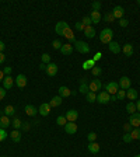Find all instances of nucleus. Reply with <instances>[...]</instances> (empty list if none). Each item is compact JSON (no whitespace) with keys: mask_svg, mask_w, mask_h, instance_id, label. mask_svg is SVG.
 <instances>
[{"mask_svg":"<svg viewBox=\"0 0 140 157\" xmlns=\"http://www.w3.org/2000/svg\"><path fill=\"white\" fill-rule=\"evenodd\" d=\"M87 149H88V152H90V153L97 154L98 152H100V145H98L97 142H90V143H88Z\"/></svg>","mask_w":140,"mask_h":157,"instance_id":"6ab92c4d","label":"nucleus"},{"mask_svg":"<svg viewBox=\"0 0 140 157\" xmlns=\"http://www.w3.org/2000/svg\"><path fill=\"white\" fill-rule=\"evenodd\" d=\"M60 104H62V97L60 96H55L52 100H51V102H49L51 107H59Z\"/></svg>","mask_w":140,"mask_h":157,"instance_id":"c756f323","label":"nucleus"},{"mask_svg":"<svg viewBox=\"0 0 140 157\" xmlns=\"http://www.w3.org/2000/svg\"><path fill=\"white\" fill-rule=\"evenodd\" d=\"M3 73H4V76H10V73H11V68H10V66L4 68L3 69Z\"/></svg>","mask_w":140,"mask_h":157,"instance_id":"3c124183","label":"nucleus"},{"mask_svg":"<svg viewBox=\"0 0 140 157\" xmlns=\"http://www.w3.org/2000/svg\"><path fill=\"white\" fill-rule=\"evenodd\" d=\"M51 108H52V107H51L48 102H44V104L39 105V109H38V112H39L42 117H48L49 112H51Z\"/></svg>","mask_w":140,"mask_h":157,"instance_id":"9b49d317","label":"nucleus"},{"mask_svg":"<svg viewBox=\"0 0 140 157\" xmlns=\"http://www.w3.org/2000/svg\"><path fill=\"white\" fill-rule=\"evenodd\" d=\"M66 28H69L67 23H66V21H59V23L56 24V27H55V31H56V34H59L60 36H63V31Z\"/></svg>","mask_w":140,"mask_h":157,"instance_id":"1a4fd4ad","label":"nucleus"},{"mask_svg":"<svg viewBox=\"0 0 140 157\" xmlns=\"http://www.w3.org/2000/svg\"><path fill=\"white\" fill-rule=\"evenodd\" d=\"M56 124L59 126H64L66 124H67V119H66V117L64 115H59L58 117V119H56Z\"/></svg>","mask_w":140,"mask_h":157,"instance_id":"f704fd0d","label":"nucleus"},{"mask_svg":"<svg viewBox=\"0 0 140 157\" xmlns=\"http://www.w3.org/2000/svg\"><path fill=\"white\" fill-rule=\"evenodd\" d=\"M14 79H13L11 76H4V79H3V89L4 90H10L14 86Z\"/></svg>","mask_w":140,"mask_h":157,"instance_id":"ddd939ff","label":"nucleus"},{"mask_svg":"<svg viewBox=\"0 0 140 157\" xmlns=\"http://www.w3.org/2000/svg\"><path fill=\"white\" fill-rule=\"evenodd\" d=\"M86 100H87L88 102H94V101H97L95 93H92V91H88V93L86 94Z\"/></svg>","mask_w":140,"mask_h":157,"instance_id":"72a5a7b5","label":"nucleus"},{"mask_svg":"<svg viewBox=\"0 0 140 157\" xmlns=\"http://www.w3.org/2000/svg\"><path fill=\"white\" fill-rule=\"evenodd\" d=\"M101 6H102V4H101V2H94V3H92V11H100L101 10Z\"/></svg>","mask_w":140,"mask_h":157,"instance_id":"ea45409f","label":"nucleus"},{"mask_svg":"<svg viewBox=\"0 0 140 157\" xmlns=\"http://www.w3.org/2000/svg\"><path fill=\"white\" fill-rule=\"evenodd\" d=\"M125 14V8L122 6H115L114 10H112V16L115 17V18H122Z\"/></svg>","mask_w":140,"mask_h":157,"instance_id":"dca6fc26","label":"nucleus"},{"mask_svg":"<svg viewBox=\"0 0 140 157\" xmlns=\"http://www.w3.org/2000/svg\"><path fill=\"white\" fill-rule=\"evenodd\" d=\"M135 157H140V154H136V156H135Z\"/></svg>","mask_w":140,"mask_h":157,"instance_id":"0e129e2a","label":"nucleus"},{"mask_svg":"<svg viewBox=\"0 0 140 157\" xmlns=\"http://www.w3.org/2000/svg\"><path fill=\"white\" fill-rule=\"evenodd\" d=\"M58 64L56 63H49V64H46V69H45V72H46V74L48 76H51V77H53V76H56V73H58Z\"/></svg>","mask_w":140,"mask_h":157,"instance_id":"6e6552de","label":"nucleus"},{"mask_svg":"<svg viewBox=\"0 0 140 157\" xmlns=\"http://www.w3.org/2000/svg\"><path fill=\"white\" fill-rule=\"evenodd\" d=\"M92 68H95V61L94 59H88L83 63V69L84 70H91Z\"/></svg>","mask_w":140,"mask_h":157,"instance_id":"bb28decb","label":"nucleus"},{"mask_svg":"<svg viewBox=\"0 0 140 157\" xmlns=\"http://www.w3.org/2000/svg\"><path fill=\"white\" fill-rule=\"evenodd\" d=\"M97 101H98L100 104H108L109 101H111V96H109L107 91H101V93L97 96Z\"/></svg>","mask_w":140,"mask_h":157,"instance_id":"39448f33","label":"nucleus"},{"mask_svg":"<svg viewBox=\"0 0 140 157\" xmlns=\"http://www.w3.org/2000/svg\"><path fill=\"white\" fill-rule=\"evenodd\" d=\"M130 136H132V139L135 140H140V128H135L132 129V132H130Z\"/></svg>","mask_w":140,"mask_h":157,"instance_id":"2f4dec72","label":"nucleus"},{"mask_svg":"<svg viewBox=\"0 0 140 157\" xmlns=\"http://www.w3.org/2000/svg\"><path fill=\"white\" fill-rule=\"evenodd\" d=\"M39 69H41V70H45V69H46V64H45V63H41V64H39Z\"/></svg>","mask_w":140,"mask_h":157,"instance_id":"4d7b16f0","label":"nucleus"},{"mask_svg":"<svg viewBox=\"0 0 140 157\" xmlns=\"http://www.w3.org/2000/svg\"><path fill=\"white\" fill-rule=\"evenodd\" d=\"M4 97H6V90H3L0 87V100H3Z\"/></svg>","mask_w":140,"mask_h":157,"instance_id":"864d4df0","label":"nucleus"},{"mask_svg":"<svg viewBox=\"0 0 140 157\" xmlns=\"http://www.w3.org/2000/svg\"><path fill=\"white\" fill-rule=\"evenodd\" d=\"M74 48H76L77 52H80V53L90 52V45H88L87 42H84V41H76V42H74Z\"/></svg>","mask_w":140,"mask_h":157,"instance_id":"f03ea898","label":"nucleus"},{"mask_svg":"<svg viewBox=\"0 0 140 157\" xmlns=\"http://www.w3.org/2000/svg\"><path fill=\"white\" fill-rule=\"evenodd\" d=\"M105 90H107V93H108L109 96H116L118 90H119V84H118L116 81H109L108 84L105 86Z\"/></svg>","mask_w":140,"mask_h":157,"instance_id":"7ed1b4c3","label":"nucleus"},{"mask_svg":"<svg viewBox=\"0 0 140 157\" xmlns=\"http://www.w3.org/2000/svg\"><path fill=\"white\" fill-rule=\"evenodd\" d=\"M136 109L140 112V100H137V104H136Z\"/></svg>","mask_w":140,"mask_h":157,"instance_id":"052dcab7","label":"nucleus"},{"mask_svg":"<svg viewBox=\"0 0 140 157\" xmlns=\"http://www.w3.org/2000/svg\"><path fill=\"white\" fill-rule=\"evenodd\" d=\"M59 96L62 97V98H66V97L72 96V91H70V89H67L66 86H62V87H59Z\"/></svg>","mask_w":140,"mask_h":157,"instance_id":"4be33fe9","label":"nucleus"},{"mask_svg":"<svg viewBox=\"0 0 140 157\" xmlns=\"http://www.w3.org/2000/svg\"><path fill=\"white\" fill-rule=\"evenodd\" d=\"M8 135H7V132H6V130H4V129H2L0 128V142H3L4 139H6V137H7Z\"/></svg>","mask_w":140,"mask_h":157,"instance_id":"a18cd8bd","label":"nucleus"},{"mask_svg":"<svg viewBox=\"0 0 140 157\" xmlns=\"http://www.w3.org/2000/svg\"><path fill=\"white\" fill-rule=\"evenodd\" d=\"M122 52L125 53V56H132L133 55V45L132 44H126L123 45V48H122Z\"/></svg>","mask_w":140,"mask_h":157,"instance_id":"5701e85b","label":"nucleus"},{"mask_svg":"<svg viewBox=\"0 0 140 157\" xmlns=\"http://www.w3.org/2000/svg\"><path fill=\"white\" fill-rule=\"evenodd\" d=\"M79 91H80L81 94H87L88 91H90L87 79H86V77H81V79H80V89H79Z\"/></svg>","mask_w":140,"mask_h":157,"instance_id":"f3484780","label":"nucleus"},{"mask_svg":"<svg viewBox=\"0 0 140 157\" xmlns=\"http://www.w3.org/2000/svg\"><path fill=\"white\" fill-rule=\"evenodd\" d=\"M123 130H125V132H126V133L132 132V125H130L129 122H128V124H125V125H123Z\"/></svg>","mask_w":140,"mask_h":157,"instance_id":"09e8293b","label":"nucleus"},{"mask_svg":"<svg viewBox=\"0 0 140 157\" xmlns=\"http://www.w3.org/2000/svg\"><path fill=\"white\" fill-rule=\"evenodd\" d=\"M4 115H7V117H11V115H14V112H16V108L13 107V105H7L6 108H4Z\"/></svg>","mask_w":140,"mask_h":157,"instance_id":"7c9ffc66","label":"nucleus"},{"mask_svg":"<svg viewBox=\"0 0 140 157\" xmlns=\"http://www.w3.org/2000/svg\"><path fill=\"white\" fill-rule=\"evenodd\" d=\"M84 35L87 38H94L95 36V30L92 28V25H88V27L84 28Z\"/></svg>","mask_w":140,"mask_h":157,"instance_id":"a878e982","label":"nucleus"},{"mask_svg":"<svg viewBox=\"0 0 140 157\" xmlns=\"http://www.w3.org/2000/svg\"><path fill=\"white\" fill-rule=\"evenodd\" d=\"M4 48H6V45H4V42H3V41H0V52H3Z\"/></svg>","mask_w":140,"mask_h":157,"instance_id":"6e6d98bb","label":"nucleus"},{"mask_svg":"<svg viewBox=\"0 0 140 157\" xmlns=\"http://www.w3.org/2000/svg\"><path fill=\"white\" fill-rule=\"evenodd\" d=\"M118 84H119V87H120V89L126 91V90H129V89H130V79H129L128 76L120 77V79H119V83H118Z\"/></svg>","mask_w":140,"mask_h":157,"instance_id":"0eeeda50","label":"nucleus"},{"mask_svg":"<svg viewBox=\"0 0 140 157\" xmlns=\"http://www.w3.org/2000/svg\"><path fill=\"white\" fill-rule=\"evenodd\" d=\"M111 101H118V98H116V96H111Z\"/></svg>","mask_w":140,"mask_h":157,"instance_id":"680f3d73","label":"nucleus"},{"mask_svg":"<svg viewBox=\"0 0 140 157\" xmlns=\"http://www.w3.org/2000/svg\"><path fill=\"white\" fill-rule=\"evenodd\" d=\"M14 81H16V84L17 87H20V89H24L25 86H27L28 80H27V77L24 76V74H18V76L14 79Z\"/></svg>","mask_w":140,"mask_h":157,"instance_id":"9d476101","label":"nucleus"},{"mask_svg":"<svg viewBox=\"0 0 140 157\" xmlns=\"http://www.w3.org/2000/svg\"><path fill=\"white\" fill-rule=\"evenodd\" d=\"M25 114L28 117H35L36 115V108L34 105H25Z\"/></svg>","mask_w":140,"mask_h":157,"instance_id":"cd10ccee","label":"nucleus"},{"mask_svg":"<svg viewBox=\"0 0 140 157\" xmlns=\"http://www.w3.org/2000/svg\"><path fill=\"white\" fill-rule=\"evenodd\" d=\"M101 58H102V53H101V52H97L95 53V56H94V61H100V59H101Z\"/></svg>","mask_w":140,"mask_h":157,"instance_id":"603ef678","label":"nucleus"},{"mask_svg":"<svg viewBox=\"0 0 140 157\" xmlns=\"http://www.w3.org/2000/svg\"><path fill=\"white\" fill-rule=\"evenodd\" d=\"M112 38H114V31L111 28H104L100 32V41L102 44H109L112 42Z\"/></svg>","mask_w":140,"mask_h":157,"instance_id":"f257e3e1","label":"nucleus"},{"mask_svg":"<svg viewBox=\"0 0 140 157\" xmlns=\"http://www.w3.org/2000/svg\"><path fill=\"white\" fill-rule=\"evenodd\" d=\"M11 125H13V128L14 129H18V128H21V126H23V122H21V119L20 118H14V119H13L11 121Z\"/></svg>","mask_w":140,"mask_h":157,"instance_id":"c9c22d12","label":"nucleus"},{"mask_svg":"<svg viewBox=\"0 0 140 157\" xmlns=\"http://www.w3.org/2000/svg\"><path fill=\"white\" fill-rule=\"evenodd\" d=\"M104 21H107V23H114V21H115V17L112 16V13H107L104 16Z\"/></svg>","mask_w":140,"mask_h":157,"instance_id":"4c0bfd02","label":"nucleus"},{"mask_svg":"<svg viewBox=\"0 0 140 157\" xmlns=\"http://www.w3.org/2000/svg\"><path fill=\"white\" fill-rule=\"evenodd\" d=\"M91 73H92V76L98 77V76H101V73H102V69H101L100 66H95V68L91 69Z\"/></svg>","mask_w":140,"mask_h":157,"instance_id":"e433bc0d","label":"nucleus"},{"mask_svg":"<svg viewBox=\"0 0 140 157\" xmlns=\"http://www.w3.org/2000/svg\"><path fill=\"white\" fill-rule=\"evenodd\" d=\"M126 97H128L129 100H132V101L137 100V91L136 90H133V89L126 90Z\"/></svg>","mask_w":140,"mask_h":157,"instance_id":"c85d7f7f","label":"nucleus"},{"mask_svg":"<svg viewBox=\"0 0 140 157\" xmlns=\"http://www.w3.org/2000/svg\"><path fill=\"white\" fill-rule=\"evenodd\" d=\"M64 132L69 133V135H74L77 132V125L74 122H67L66 125H64Z\"/></svg>","mask_w":140,"mask_h":157,"instance_id":"2eb2a0df","label":"nucleus"},{"mask_svg":"<svg viewBox=\"0 0 140 157\" xmlns=\"http://www.w3.org/2000/svg\"><path fill=\"white\" fill-rule=\"evenodd\" d=\"M60 52L63 53V55H72L73 45L72 44H63L62 45V48H60Z\"/></svg>","mask_w":140,"mask_h":157,"instance_id":"412c9836","label":"nucleus"},{"mask_svg":"<svg viewBox=\"0 0 140 157\" xmlns=\"http://www.w3.org/2000/svg\"><path fill=\"white\" fill-rule=\"evenodd\" d=\"M63 36L69 39V44H74V42L77 41L76 36H74V34H73V31L70 30V27H69V28H66V30L63 31Z\"/></svg>","mask_w":140,"mask_h":157,"instance_id":"4468645a","label":"nucleus"},{"mask_svg":"<svg viewBox=\"0 0 140 157\" xmlns=\"http://www.w3.org/2000/svg\"><path fill=\"white\" fill-rule=\"evenodd\" d=\"M41 59H42V63H45V64L51 63V56H49V53H44V55L41 56Z\"/></svg>","mask_w":140,"mask_h":157,"instance_id":"58836bf2","label":"nucleus"},{"mask_svg":"<svg viewBox=\"0 0 140 157\" xmlns=\"http://www.w3.org/2000/svg\"><path fill=\"white\" fill-rule=\"evenodd\" d=\"M125 97H126V91H125V90H118V93H116V98H118V100H123Z\"/></svg>","mask_w":140,"mask_h":157,"instance_id":"a19ab883","label":"nucleus"},{"mask_svg":"<svg viewBox=\"0 0 140 157\" xmlns=\"http://www.w3.org/2000/svg\"><path fill=\"white\" fill-rule=\"evenodd\" d=\"M3 79H4V73L3 70H0V81H3Z\"/></svg>","mask_w":140,"mask_h":157,"instance_id":"13d9d810","label":"nucleus"},{"mask_svg":"<svg viewBox=\"0 0 140 157\" xmlns=\"http://www.w3.org/2000/svg\"><path fill=\"white\" fill-rule=\"evenodd\" d=\"M90 18H91L92 24H100L101 20H102V17H101L100 11H91V14H90Z\"/></svg>","mask_w":140,"mask_h":157,"instance_id":"aec40b11","label":"nucleus"},{"mask_svg":"<svg viewBox=\"0 0 140 157\" xmlns=\"http://www.w3.org/2000/svg\"><path fill=\"white\" fill-rule=\"evenodd\" d=\"M126 111H128V112H130V115H132V114H135L137 111V109H136V104H135V102H132V101H130V102H128V105H126Z\"/></svg>","mask_w":140,"mask_h":157,"instance_id":"473e14b6","label":"nucleus"},{"mask_svg":"<svg viewBox=\"0 0 140 157\" xmlns=\"http://www.w3.org/2000/svg\"><path fill=\"white\" fill-rule=\"evenodd\" d=\"M4 61H6V56H4V53H3V52H0V64L3 63Z\"/></svg>","mask_w":140,"mask_h":157,"instance_id":"5fc2aeb1","label":"nucleus"},{"mask_svg":"<svg viewBox=\"0 0 140 157\" xmlns=\"http://www.w3.org/2000/svg\"><path fill=\"white\" fill-rule=\"evenodd\" d=\"M129 124L135 128H139L140 126V114L139 112H135L129 117Z\"/></svg>","mask_w":140,"mask_h":157,"instance_id":"423d86ee","label":"nucleus"},{"mask_svg":"<svg viewBox=\"0 0 140 157\" xmlns=\"http://www.w3.org/2000/svg\"><path fill=\"white\" fill-rule=\"evenodd\" d=\"M108 48H109V51H111L112 53H119L120 51H122L120 45L118 44L116 41H112V42H109V44H108Z\"/></svg>","mask_w":140,"mask_h":157,"instance_id":"a211bd4d","label":"nucleus"},{"mask_svg":"<svg viewBox=\"0 0 140 157\" xmlns=\"http://www.w3.org/2000/svg\"><path fill=\"white\" fill-rule=\"evenodd\" d=\"M62 45H63V44H62V42H60L59 39H55V41H53V42H52L53 49H56V51H58V49H59V51H60V48H62Z\"/></svg>","mask_w":140,"mask_h":157,"instance_id":"79ce46f5","label":"nucleus"},{"mask_svg":"<svg viewBox=\"0 0 140 157\" xmlns=\"http://www.w3.org/2000/svg\"><path fill=\"white\" fill-rule=\"evenodd\" d=\"M10 137H11L13 142H16V143H18V142L21 140V133L18 129H13V132L10 133Z\"/></svg>","mask_w":140,"mask_h":157,"instance_id":"393cba45","label":"nucleus"},{"mask_svg":"<svg viewBox=\"0 0 140 157\" xmlns=\"http://www.w3.org/2000/svg\"><path fill=\"white\" fill-rule=\"evenodd\" d=\"M87 137H88V142H95V139H97V133L90 132V133L87 135Z\"/></svg>","mask_w":140,"mask_h":157,"instance_id":"49530a36","label":"nucleus"},{"mask_svg":"<svg viewBox=\"0 0 140 157\" xmlns=\"http://www.w3.org/2000/svg\"><path fill=\"white\" fill-rule=\"evenodd\" d=\"M137 4H139V6H140V0H137Z\"/></svg>","mask_w":140,"mask_h":157,"instance_id":"e2e57ef3","label":"nucleus"},{"mask_svg":"<svg viewBox=\"0 0 140 157\" xmlns=\"http://www.w3.org/2000/svg\"><path fill=\"white\" fill-rule=\"evenodd\" d=\"M64 117H66L67 122H74V121H77V118H79V112H77L76 109H69Z\"/></svg>","mask_w":140,"mask_h":157,"instance_id":"f8f14e48","label":"nucleus"},{"mask_svg":"<svg viewBox=\"0 0 140 157\" xmlns=\"http://www.w3.org/2000/svg\"><path fill=\"white\" fill-rule=\"evenodd\" d=\"M122 139H123V142H126V143H130V142L133 140V139H132V136H130V133H125Z\"/></svg>","mask_w":140,"mask_h":157,"instance_id":"de8ad7c7","label":"nucleus"},{"mask_svg":"<svg viewBox=\"0 0 140 157\" xmlns=\"http://www.w3.org/2000/svg\"><path fill=\"white\" fill-rule=\"evenodd\" d=\"M21 128L24 129V130H28V129H30V125H25V124H23V126H21Z\"/></svg>","mask_w":140,"mask_h":157,"instance_id":"bf43d9fd","label":"nucleus"},{"mask_svg":"<svg viewBox=\"0 0 140 157\" xmlns=\"http://www.w3.org/2000/svg\"><path fill=\"white\" fill-rule=\"evenodd\" d=\"M81 23H83V24L86 25V27H88V25H91V23H92V21H91V18H90V16H87V17H84Z\"/></svg>","mask_w":140,"mask_h":157,"instance_id":"c03bdc74","label":"nucleus"},{"mask_svg":"<svg viewBox=\"0 0 140 157\" xmlns=\"http://www.w3.org/2000/svg\"><path fill=\"white\" fill-rule=\"evenodd\" d=\"M88 89H90V91L95 93V91H98V90L102 89V83H101L100 79H94V80L88 84Z\"/></svg>","mask_w":140,"mask_h":157,"instance_id":"20e7f679","label":"nucleus"},{"mask_svg":"<svg viewBox=\"0 0 140 157\" xmlns=\"http://www.w3.org/2000/svg\"><path fill=\"white\" fill-rule=\"evenodd\" d=\"M0 157H2V156H0ZM3 157H6V156H3Z\"/></svg>","mask_w":140,"mask_h":157,"instance_id":"69168bd1","label":"nucleus"},{"mask_svg":"<svg viewBox=\"0 0 140 157\" xmlns=\"http://www.w3.org/2000/svg\"><path fill=\"white\" fill-rule=\"evenodd\" d=\"M11 125V122H10V119H8L7 115H3V117H0V128L2 129H6L7 126Z\"/></svg>","mask_w":140,"mask_h":157,"instance_id":"b1692460","label":"nucleus"},{"mask_svg":"<svg viewBox=\"0 0 140 157\" xmlns=\"http://www.w3.org/2000/svg\"><path fill=\"white\" fill-rule=\"evenodd\" d=\"M74 28L77 30V31H84V28H86V25L81 23V21H79V23H76L74 24Z\"/></svg>","mask_w":140,"mask_h":157,"instance_id":"37998d69","label":"nucleus"},{"mask_svg":"<svg viewBox=\"0 0 140 157\" xmlns=\"http://www.w3.org/2000/svg\"><path fill=\"white\" fill-rule=\"evenodd\" d=\"M128 24H129L128 20H125V18H120V20H119V25H120V27H128Z\"/></svg>","mask_w":140,"mask_h":157,"instance_id":"8fccbe9b","label":"nucleus"}]
</instances>
